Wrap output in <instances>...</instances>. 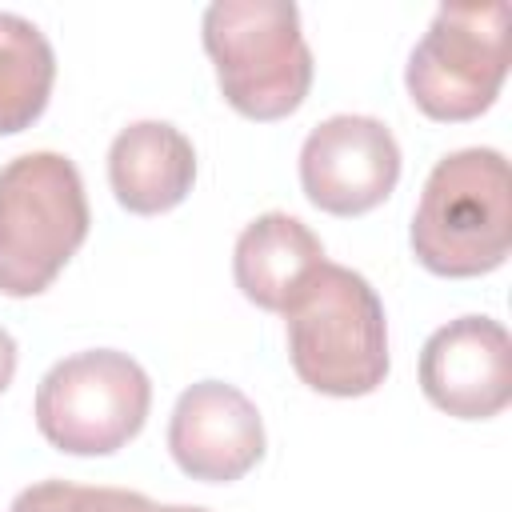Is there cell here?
Listing matches in <instances>:
<instances>
[{"label": "cell", "instance_id": "obj_1", "mask_svg": "<svg viewBox=\"0 0 512 512\" xmlns=\"http://www.w3.org/2000/svg\"><path fill=\"white\" fill-rule=\"evenodd\" d=\"M288 360L324 396H368L388 376V320L376 288L324 260L284 308Z\"/></svg>", "mask_w": 512, "mask_h": 512}, {"label": "cell", "instance_id": "obj_2", "mask_svg": "<svg viewBox=\"0 0 512 512\" xmlns=\"http://www.w3.org/2000/svg\"><path fill=\"white\" fill-rule=\"evenodd\" d=\"M512 248V172L496 148H460L424 180L412 216V252L432 276L496 272Z\"/></svg>", "mask_w": 512, "mask_h": 512}, {"label": "cell", "instance_id": "obj_3", "mask_svg": "<svg viewBox=\"0 0 512 512\" xmlns=\"http://www.w3.org/2000/svg\"><path fill=\"white\" fill-rule=\"evenodd\" d=\"M224 100L248 120L292 116L312 88V52L288 0H216L200 20Z\"/></svg>", "mask_w": 512, "mask_h": 512}, {"label": "cell", "instance_id": "obj_4", "mask_svg": "<svg viewBox=\"0 0 512 512\" xmlns=\"http://www.w3.org/2000/svg\"><path fill=\"white\" fill-rule=\"evenodd\" d=\"M92 224L84 180L60 152H24L0 168V292L40 296Z\"/></svg>", "mask_w": 512, "mask_h": 512}, {"label": "cell", "instance_id": "obj_5", "mask_svg": "<svg viewBox=\"0 0 512 512\" xmlns=\"http://www.w3.org/2000/svg\"><path fill=\"white\" fill-rule=\"evenodd\" d=\"M152 380L116 348H92L56 360L36 388V428L68 456H108L148 420Z\"/></svg>", "mask_w": 512, "mask_h": 512}, {"label": "cell", "instance_id": "obj_6", "mask_svg": "<svg viewBox=\"0 0 512 512\" xmlns=\"http://www.w3.org/2000/svg\"><path fill=\"white\" fill-rule=\"evenodd\" d=\"M508 4H444L420 44L408 56V96L412 104L444 124L476 120L500 96L508 76Z\"/></svg>", "mask_w": 512, "mask_h": 512}, {"label": "cell", "instance_id": "obj_7", "mask_svg": "<svg viewBox=\"0 0 512 512\" xmlns=\"http://www.w3.org/2000/svg\"><path fill=\"white\" fill-rule=\"evenodd\" d=\"M400 144L372 116H328L300 148V188L328 216H364L392 196Z\"/></svg>", "mask_w": 512, "mask_h": 512}, {"label": "cell", "instance_id": "obj_8", "mask_svg": "<svg viewBox=\"0 0 512 512\" xmlns=\"http://www.w3.org/2000/svg\"><path fill=\"white\" fill-rule=\"evenodd\" d=\"M424 396L456 420H488L512 400V340L492 316H460L420 348Z\"/></svg>", "mask_w": 512, "mask_h": 512}, {"label": "cell", "instance_id": "obj_9", "mask_svg": "<svg viewBox=\"0 0 512 512\" xmlns=\"http://www.w3.org/2000/svg\"><path fill=\"white\" fill-rule=\"evenodd\" d=\"M168 452L184 476L204 484H232L260 464L264 420L240 388L224 380H200L184 388L172 408Z\"/></svg>", "mask_w": 512, "mask_h": 512}, {"label": "cell", "instance_id": "obj_10", "mask_svg": "<svg viewBox=\"0 0 512 512\" xmlns=\"http://www.w3.org/2000/svg\"><path fill=\"white\" fill-rule=\"evenodd\" d=\"M196 180V148L168 120H136L108 148V184L120 208L160 216L176 208Z\"/></svg>", "mask_w": 512, "mask_h": 512}, {"label": "cell", "instance_id": "obj_11", "mask_svg": "<svg viewBox=\"0 0 512 512\" xmlns=\"http://www.w3.org/2000/svg\"><path fill=\"white\" fill-rule=\"evenodd\" d=\"M320 264H324L320 236L288 212L256 216L236 236V252H232L236 288L244 292V300H252L264 312H284Z\"/></svg>", "mask_w": 512, "mask_h": 512}, {"label": "cell", "instance_id": "obj_12", "mask_svg": "<svg viewBox=\"0 0 512 512\" xmlns=\"http://www.w3.org/2000/svg\"><path fill=\"white\" fill-rule=\"evenodd\" d=\"M56 80V56L48 36L16 16L0 12V136L32 128L48 108Z\"/></svg>", "mask_w": 512, "mask_h": 512}, {"label": "cell", "instance_id": "obj_13", "mask_svg": "<svg viewBox=\"0 0 512 512\" xmlns=\"http://www.w3.org/2000/svg\"><path fill=\"white\" fill-rule=\"evenodd\" d=\"M152 500L128 488H88L72 480H40L24 488L8 512H148Z\"/></svg>", "mask_w": 512, "mask_h": 512}, {"label": "cell", "instance_id": "obj_14", "mask_svg": "<svg viewBox=\"0 0 512 512\" xmlns=\"http://www.w3.org/2000/svg\"><path fill=\"white\" fill-rule=\"evenodd\" d=\"M12 376H16V340L0 328V392L12 384Z\"/></svg>", "mask_w": 512, "mask_h": 512}, {"label": "cell", "instance_id": "obj_15", "mask_svg": "<svg viewBox=\"0 0 512 512\" xmlns=\"http://www.w3.org/2000/svg\"><path fill=\"white\" fill-rule=\"evenodd\" d=\"M148 512H208V508H188V504H152Z\"/></svg>", "mask_w": 512, "mask_h": 512}]
</instances>
